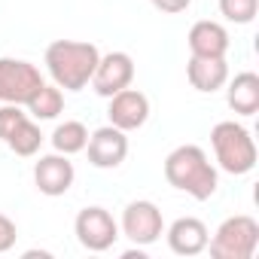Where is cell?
<instances>
[{
    "label": "cell",
    "instance_id": "6da1fadb",
    "mask_svg": "<svg viewBox=\"0 0 259 259\" xmlns=\"http://www.w3.org/2000/svg\"><path fill=\"white\" fill-rule=\"evenodd\" d=\"M165 177H168L171 186L189 192L198 201H207L217 192V171L207 162L204 150L195 147V144H183V147H177V150L168 153V159H165Z\"/></svg>",
    "mask_w": 259,
    "mask_h": 259
},
{
    "label": "cell",
    "instance_id": "7a4b0ae2",
    "mask_svg": "<svg viewBox=\"0 0 259 259\" xmlns=\"http://www.w3.org/2000/svg\"><path fill=\"white\" fill-rule=\"evenodd\" d=\"M98 58H101L98 46L85 43V40H55L46 46L49 73L55 76V82L61 89H70V92H79L92 79Z\"/></svg>",
    "mask_w": 259,
    "mask_h": 259
},
{
    "label": "cell",
    "instance_id": "3957f363",
    "mask_svg": "<svg viewBox=\"0 0 259 259\" xmlns=\"http://www.w3.org/2000/svg\"><path fill=\"white\" fill-rule=\"evenodd\" d=\"M210 144L217 153V162L229 174H247L256 168V144L250 132L238 122H217L210 132Z\"/></svg>",
    "mask_w": 259,
    "mask_h": 259
},
{
    "label": "cell",
    "instance_id": "277c9868",
    "mask_svg": "<svg viewBox=\"0 0 259 259\" xmlns=\"http://www.w3.org/2000/svg\"><path fill=\"white\" fill-rule=\"evenodd\" d=\"M256 244H259V223L250 213H238V217H229L217 229L210 241V256L213 259H250Z\"/></svg>",
    "mask_w": 259,
    "mask_h": 259
},
{
    "label": "cell",
    "instance_id": "5b68a950",
    "mask_svg": "<svg viewBox=\"0 0 259 259\" xmlns=\"http://www.w3.org/2000/svg\"><path fill=\"white\" fill-rule=\"evenodd\" d=\"M40 85L43 76L31 61L0 58V101L4 104H28Z\"/></svg>",
    "mask_w": 259,
    "mask_h": 259
},
{
    "label": "cell",
    "instance_id": "8992f818",
    "mask_svg": "<svg viewBox=\"0 0 259 259\" xmlns=\"http://www.w3.org/2000/svg\"><path fill=\"white\" fill-rule=\"evenodd\" d=\"M73 229H76L79 244H82V247H89V250H98V253H101V250H107V247H113V241L119 238L116 220H113L104 207H98V204L82 207V210L76 213Z\"/></svg>",
    "mask_w": 259,
    "mask_h": 259
},
{
    "label": "cell",
    "instance_id": "52a82bcc",
    "mask_svg": "<svg viewBox=\"0 0 259 259\" xmlns=\"http://www.w3.org/2000/svg\"><path fill=\"white\" fill-rule=\"evenodd\" d=\"M132 79H135V61L128 52H107L104 58H98V67L92 73V85L104 98L128 89Z\"/></svg>",
    "mask_w": 259,
    "mask_h": 259
},
{
    "label": "cell",
    "instance_id": "ba28073f",
    "mask_svg": "<svg viewBox=\"0 0 259 259\" xmlns=\"http://www.w3.org/2000/svg\"><path fill=\"white\" fill-rule=\"evenodd\" d=\"M85 150H89V162L95 168H119L128 156V138L122 128L104 125L85 141Z\"/></svg>",
    "mask_w": 259,
    "mask_h": 259
},
{
    "label": "cell",
    "instance_id": "9c48e42d",
    "mask_svg": "<svg viewBox=\"0 0 259 259\" xmlns=\"http://www.w3.org/2000/svg\"><path fill=\"white\" fill-rule=\"evenodd\" d=\"M162 210L153 201H132L122 213V229L135 244H153L162 235Z\"/></svg>",
    "mask_w": 259,
    "mask_h": 259
},
{
    "label": "cell",
    "instance_id": "30bf717a",
    "mask_svg": "<svg viewBox=\"0 0 259 259\" xmlns=\"http://www.w3.org/2000/svg\"><path fill=\"white\" fill-rule=\"evenodd\" d=\"M110 125L122 128V132H135V128H141L150 116V101L144 92L138 89H122L116 95H110Z\"/></svg>",
    "mask_w": 259,
    "mask_h": 259
},
{
    "label": "cell",
    "instance_id": "8fae6325",
    "mask_svg": "<svg viewBox=\"0 0 259 259\" xmlns=\"http://www.w3.org/2000/svg\"><path fill=\"white\" fill-rule=\"evenodd\" d=\"M73 162L58 153V156H43L37 165H34V183L43 195H64L70 186H73Z\"/></svg>",
    "mask_w": 259,
    "mask_h": 259
},
{
    "label": "cell",
    "instance_id": "7c38bea8",
    "mask_svg": "<svg viewBox=\"0 0 259 259\" xmlns=\"http://www.w3.org/2000/svg\"><path fill=\"white\" fill-rule=\"evenodd\" d=\"M168 244L180 256H195L207 247V226L198 217H180L168 229Z\"/></svg>",
    "mask_w": 259,
    "mask_h": 259
},
{
    "label": "cell",
    "instance_id": "4fadbf2b",
    "mask_svg": "<svg viewBox=\"0 0 259 259\" xmlns=\"http://www.w3.org/2000/svg\"><path fill=\"white\" fill-rule=\"evenodd\" d=\"M189 49H192V55L226 58L229 34H226V28L220 22H195L189 28Z\"/></svg>",
    "mask_w": 259,
    "mask_h": 259
},
{
    "label": "cell",
    "instance_id": "5bb4252c",
    "mask_svg": "<svg viewBox=\"0 0 259 259\" xmlns=\"http://www.w3.org/2000/svg\"><path fill=\"white\" fill-rule=\"evenodd\" d=\"M186 76H189L192 89H198V92H217V89L226 82L229 67H226V58L192 55L189 64H186Z\"/></svg>",
    "mask_w": 259,
    "mask_h": 259
},
{
    "label": "cell",
    "instance_id": "9a60e30c",
    "mask_svg": "<svg viewBox=\"0 0 259 259\" xmlns=\"http://www.w3.org/2000/svg\"><path fill=\"white\" fill-rule=\"evenodd\" d=\"M229 107L241 116H253L259 110V76L253 70H244L229 85Z\"/></svg>",
    "mask_w": 259,
    "mask_h": 259
},
{
    "label": "cell",
    "instance_id": "2e32d148",
    "mask_svg": "<svg viewBox=\"0 0 259 259\" xmlns=\"http://www.w3.org/2000/svg\"><path fill=\"white\" fill-rule=\"evenodd\" d=\"M85 141H89V132H85V125L76 122V119L61 122L55 132H52V147H55L58 153H64V156L85 150Z\"/></svg>",
    "mask_w": 259,
    "mask_h": 259
},
{
    "label": "cell",
    "instance_id": "e0dca14e",
    "mask_svg": "<svg viewBox=\"0 0 259 259\" xmlns=\"http://www.w3.org/2000/svg\"><path fill=\"white\" fill-rule=\"evenodd\" d=\"M25 107H28L31 116H37V119H52V116L61 113L64 98H61V92H58L55 85H46V82H43V85L31 95V101H28Z\"/></svg>",
    "mask_w": 259,
    "mask_h": 259
},
{
    "label": "cell",
    "instance_id": "ac0fdd59",
    "mask_svg": "<svg viewBox=\"0 0 259 259\" xmlns=\"http://www.w3.org/2000/svg\"><path fill=\"white\" fill-rule=\"evenodd\" d=\"M40 141H43V135H40V128L31 122V119H25L16 132L7 138V147L16 153V156H34L37 150H40Z\"/></svg>",
    "mask_w": 259,
    "mask_h": 259
},
{
    "label": "cell",
    "instance_id": "d6986e66",
    "mask_svg": "<svg viewBox=\"0 0 259 259\" xmlns=\"http://www.w3.org/2000/svg\"><path fill=\"white\" fill-rule=\"evenodd\" d=\"M256 10H259V0H220V13L229 22H238V25L253 22Z\"/></svg>",
    "mask_w": 259,
    "mask_h": 259
},
{
    "label": "cell",
    "instance_id": "ffe728a7",
    "mask_svg": "<svg viewBox=\"0 0 259 259\" xmlns=\"http://www.w3.org/2000/svg\"><path fill=\"white\" fill-rule=\"evenodd\" d=\"M25 119H28V113H22L19 104H4V107H0V141L7 144V138L16 132Z\"/></svg>",
    "mask_w": 259,
    "mask_h": 259
},
{
    "label": "cell",
    "instance_id": "44dd1931",
    "mask_svg": "<svg viewBox=\"0 0 259 259\" xmlns=\"http://www.w3.org/2000/svg\"><path fill=\"white\" fill-rule=\"evenodd\" d=\"M19 232H16V223L7 217V213H0V253H7L13 244H16Z\"/></svg>",
    "mask_w": 259,
    "mask_h": 259
},
{
    "label": "cell",
    "instance_id": "7402d4cb",
    "mask_svg": "<svg viewBox=\"0 0 259 259\" xmlns=\"http://www.w3.org/2000/svg\"><path fill=\"white\" fill-rule=\"evenodd\" d=\"M189 4L192 0H153V7L156 10H162V13H183V10H189Z\"/></svg>",
    "mask_w": 259,
    "mask_h": 259
},
{
    "label": "cell",
    "instance_id": "603a6c76",
    "mask_svg": "<svg viewBox=\"0 0 259 259\" xmlns=\"http://www.w3.org/2000/svg\"><path fill=\"white\" fill-rule=\"evenodd\" d=\"M37 256H40V259H49L46 250H28V253H25V259H37Z\"/></svg>",
    "mask_w": 259,
    "mask_h": 259
}]
</instances>
